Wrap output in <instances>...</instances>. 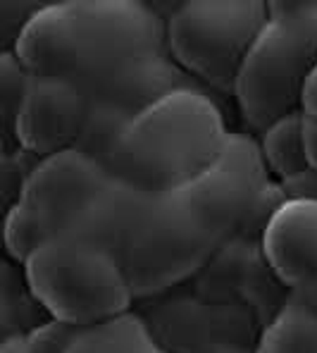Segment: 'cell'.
<instances>
[{"label":"cell","instance_id":"4fadbf2b","mask_svg":"<svg viewBox=\"0 0 317 353\" xmlns=\"http://www.w3.org/2000/svg\"><path fill=\"white\" fill-rule=\"evenodd\" d=\"M303 127V110H296L279 117L277 122H272L260 134V148H263L267 170L282 184H287V181L296 179V176H300L310 170Z\"/></svg>","mask_w":317,"mask_h":353},{"label":"cell","instance_id":"e0dca14e","mask_svg":"<svg viewBox=\"0 0 317 353\" xmlns=\"http://www.w3.org/2000/svg\"><path fill=\"white\" fill-rule=\"evenodd\" d=\"M79 332L81 327L48 318L45 323L36 325L34 330L27 332V339L34 353H67Z\"/></svg>","mask_w":317,"mask_h":353},{"label":"cell","instance_id":"5bb4252c","mask_svg":"<svg viewBox=\"0 0 317 353\" xmlns=\"http://www.w3.org/2000/svg\"><path fill=\"white\" fill-rule=\"evenodd\" d=\"M67 353H167L141 318L134 313L117 315L105 323L81 327Z\"/></svg>","mask_w":317,"mask_h":353},{"label":"cell","instance_id":"52a82bcc","mask_svg":"<svg viewBox=\"0 0 317 353\" xmlns=\"http://www.w3.org/2000/svg\"><path fill=\"white\" fill-rule=\"evenodd\" d=\"M267 172L260 141L251 134L229 132L215 163L181 191L212 236L225 243L251 227L263 234L269 215L282 203H267L272 201Z\"/></svg>","mask_w":317,"mask_h":353},{"label":"cell","instance_id":"6da1fadb","mask_svg":"<svg viewBox=\"0 0 317 353\" xmlns=\"http://www.w3.org/2000/svg\"><path fill=\"white\" fill-rule=\"evenodd\" d=\"M101 243L122 265L134 296L181 282L220 246L181 189L145 191L122 181Z\"/></svg>","mask_w":317,"mask_h":353},{"label":"cell","instance_id":"44dd1931","mask_svg":"<svg viewBox=\"0 0 317 353\" xmlns=\"http://www.w3.org/2000/svg\"><path fill=\"white\" fill-rule=\"evenodd\" d=\"M296 294L303 296V299L308 301V303L317 310V279H315V282H310V284H305V287L296 289Z\"/></svg>","mask_w":317,"mask_h":353},{"label":"cell","instance_id":"ac0fdd59","mask_svg":"<svg viewBox=\"0 0 317 353\" xmlns=\"http://www.w3.org/2000/svg\"><path fill=\"white\" fill-rule=\"evenodd\" d=\"M305 115V112H303ZM305 150H308V160H310V170L317 172V119L305 117Z\"/></svg>","mask_w":317,"mask_h":353},{"label":"cell","instance_id":"2e32d148","mask_svg":"<svg viewBox=\"0 0 317 353\" xmlns=\"http://www.w3.org/2000/svg\"><path fill=\"white\" fill-rule=\"evenodd\" d=\"M0 79H3V119H5V134H12L14 119L24 103V96L29 91V84L34 77L24 70V65L17 60L12 50H3L0 60Z\"/></svg>","mask_w":317,"mask_h":353},{"label":"cell","instance_id":"ba28073f","mask_svg":"<svg viewBox=\"0 0 317 353\" xmlns=\"http://www.w3.org/2000/svg\"><path fill=\"white\" fill-rule=\"evenodd\" d=\"M79 72L88 86L150 55L167 53V29L153 8L136 0H76Z\"/></svg>","mask_w":317,"mask_h":353},{"label":"cell","instance_id":"9c48e42d","mask_svg":"<svg viewBox=\"0 0 317 353\" xmlns=\"http://www.w3.org/2000/svg\"><path fill=\"white\" fill-rule=\"evenodd\" d=\"M86 117V93L74 79L34 77L14 119V146L36 158L74 148L84 134Z\"/></svg>","mask_w":317,"mask_h":353},{"label":"cell","instance_id":"7c38bea8","mask_svg":"<svg viewBox=\"0 0 317 353\" xmlns=\"http://www.w3.org/2000/svg\"><path fill=\"white\" fill-rule=\"evenodd\" d=\"M256 353H317V310L291 292L263 330Z\"/></svg>","mask_w":317,"mask_h":353},{"label":"cell","instance_id":"9a60e30c","mask_svg":"<svg viewBox=\"0 0 317 353\" xmlns=\"http://www.w3.org/2000/svg\"><path fill=\"white\" fill-rule=\"evenodd\" d=\"M43 241H48V236H45L41 222L36 220L34 210L22 201H14L5 212V253L8 258L17 265H24V261Z\"/></svg>","mask_w":317,"mask_h":353},{"label":"cell","instance_id":"3957f363","mask_svg":"<svg viewBox=\"0 0 317 353\" xmlns=\"http://www.w3.org/2000/svg\"><path fill=\"white\" fill-rule=\"evenodd\" d=\"M267 8L234 84L238 112L256 134L300 110L317 67V0L267 3Z\"/></svg>","mask_w":317,"mask_h":353},{"label":"cell","instance_id":"8992f818","mask_svg":"<svg viewBox=\"0 0 317 353\" xmlns=\"http://www.w3.org/2000/svg\"><path fill=\"white\" fill-rule=\"evenodd\" d=\"M119 179L81 148L39 158L17 201L27 203L45 236H86L101 243Z\"/></svg>","mask_w":317,"mask_h":353},{"label":"cell","instance_id":"30bf717a","mask_svg":"<svg viewBox=\"0 0 317 353\" xmlns=\"http://www.w3.org/2000/svg\"><path fill=\"white\" fill-rule=\"evenodd\" d=\"M263 258L291 292L317 279V199L287 196L260 234Z\"/></svg>","mask_w":317,"mask_h":353},{"label":"cell","instance_id":"5b68a950","mask_svg":"<svg viewBox=\"0 0 317 353\" xmlns=\"http://www.w3.org/2000/svg\"><path fill=\"white\" fill-rule=\"evenodd\" d=\"M267 14L263 0H189L165 22L167 50L189 74L234 96L243 58Z\"/></svg>","mask_w":317,"mask_h":353},{"label":"cell","instance_id":"7a4b0ae2","mask_svg":"<svg viewBox=\"0 0 317 353\" xmlns=\"http://www.w3.org/2000/svg\"><path fill=\"white\" fill-rule=\"evenodd\" d=\"M227 134L217 103L201 88L181 84L134 117L108 168L134 189L174 191L215 163Z\"/></svg>","mask_w":317,"mask_h":353},{"label":"cell","instance_id":"ffe728a7","mask_svg":"<svg viewBox=\"0 0 317 353\" xmlns=\"http://www.w3.org/2000/svg\"><path fill=\"white\" fill-rule=\"evenodd\" d=\"M0 353H34V349H31L27 334H10V336H3Z\"/></svg>","mask_w":317,"mask_h":353},{"label":"cell","instance_id":"277c9868","mask_svg":"<svg viewBox=\"0 0 317 353\" xmlns=\"http://www.w3.org/2000/svg\"><path fill=\"white\" fill-rule=\"evenodd\" d=\"M36 301L62 323L91 327L129 313L132 292L117 258L86 236H53L22 265Z\"/></svg>","mask_w":317,"mask_h":353},{"label":"cell","instance_id":"8fae6325","mask_svg":"<svg viewBox=\"0 0 317 353\" xmlns=\"http://www.w3.org/2000/svg\"><path fill=\"white\" fill-rule=\"evenodd\" d=\"M10 50L17 55L31 77L76 79L79 72L76 0L41 5L27 19Z\"/></svg>","mask_w":317,"mask_h":353},{"label":"cell","instance_id":"d6986e66","mask_svg":"<svg viewBox=\"0 0 317 353\" xmlns=\"http://www.w3.org/2000/svg\"><path fill=\"white\" fill-rule=\"evenodd\" d=\"M300 110L305 112V117H313V119H317V67L313 70V74H310L308 86H305V93H303V105H300Z\"/></svg>","mask_w":317,"mask_h":353}]
</instances>
